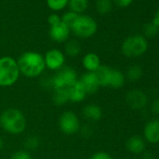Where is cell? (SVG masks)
Instances as JSON below:
<instances>
[{
  "label": "cell",
  "instance_id": "obj_1",
  "mask_svg": "<svg viewBox=\"0 0 159 159\" xmlns=\"http://www.w3.org/2000/svg\"><path fill=\"white\" fill-rule=\"evenodd\" d=\"M20 73L26 78H38L43 74L46 66L44 56L34 51L25 52L17 60Z\"/></svg>",
  "mask_w": 159,
  "mask_h": 159
},
{
  "label": "cell",
  "instance_id": "obj_2",
  "mask_svg": "<svg viewBox=\"0 0 159 159\" xmlns=\"http://www.w3.org/2000/svg\"><path fill=\"white\" fill-rule=\"evenodd\" d=\"M0 126L11 135H20L26 128V119L22 111L9 108L0 114Z\"/></svg>",
  "mask_w": 159,
  "mask_h": 159
},
{
  "label": "cell",
  "instance_id": "obj_3",
  "mask_svg": "<svg viewBox=\"0 0 159 159\" xmlns=\"http://www.w3.org/2000/svg\"><path fill=\"white\" fill-rule=\"evenodd\" d=\"M20 70L15 60L11 56L0 57V87H11L20 78Z\"/></svg>",
  "mask_w": 159,
  "mask_h": 159
},
{
  "label": "cell",
  "instance_id": "obj_4",
  "mask_svg": "<svg viewBox=\"0 0 159 159\" xmlns=\"http://www.w3.org/2000/svg\"><path fill=\"white\" fill-rule=\"evenodd\" d=\"M70 31L80 39H88L93 37L98 31L97 21L89 16L80 14L70 26Z\"/></svg>",
  "mask_w": 159,
  "mask_h": 159
},
{
  "label": "cell",
  "instance_id": "obj_5",
  "mask_svg": "<svg viewBox=\"0 0 159 159\" xmlns=\"http://www.w3.org/2000/svg\"><path fill=\"white\" fill-rule=\"evenodd\" d=\"M148 49L147 39L141 35H133L127 37L122 43L121 51L123 54L129 58L141 56Z\"/></svg>",
  "mask_w": 159,
  "mask_h": 159
},
{
  "label": "cell",
  "instance_id": "obj_6",
  "mask_svg": "<svg viewBox=\"0 0 159 159\" xmlns=\"http://www.w3.org/2000/svg\"><path fill=\"white\" fill-rule=\"evenodd\" d=\"M79 80L77 71L71 66H64L52 76V90L68 88Z\"/></svg>",
  "mask_w": 159,
  "mask_h": 159
},
{
  "label": "cell",
  "instance_id": "obj_7",
  "mask_svg": "<svg viewBox=\"0 0 159 159\" xmlns=\"http://www.w3.org/2000/svg\"><path fill=\"white\" fill-rule=\"evenodd\" d=\"M58 126L65 135H74L80 131L81 123L78 115L72 111H64L58 120Z\"/></svg>",
  "mask_w": 159,
  "mask_h": 159
},
{
  "label": "cell",
  "instance_id": "obj_8",
  "mask_svg": "<svg viewBox=\"0 0 159 159\" xmlns=\"http://www.w3.org/2000/svg\"><path fill=\"white\" fill-rule=\"evenodd\" d=\"M43 56L45 66L50 70L57 71L65 66L66 55L59 49H51Z\"/></svg>",
  "mask_w": 159,
  "mask_h": 159
},
{
  "label": "cell",
  "instance_id": "obj_9",
  "mask_svg": "<svg viewBox=\"0 0 159 159\" xmlns=\"http://www.w3.org/2000/svg\"><path fill=\"white\" fill-rule=\"evenodd\" d=\"M70 27L65 25L64 23L60 22L58 25L50 27L49 35L52 40L57 43H63L69 39L70 35Z\"/></svg>",
  "mask_w": 159,
  "mask_h": 159
},
{
  "label": "cell",
  "instance_id": "obj_10",
  "mask_svg": "<svg viewBox=\"0 0 159 159\" xmlns=\"http://www.w3.org/2000/svg\"><path fill=\"white\" fill-rule=\"evenodd\" d=\"M126 104L133 110H140L144 108L148 102L146 95L139 90H131L125 97Z\"/></svg>",
  "mask_w": 159,
  "mask_h": 159
},
{
  "label": "cell",
  "instance_id": "obj_11",
  "mask_svg": "<svg viewBox=\"0 0 159 159\" xmlns=\"http://www.w3.org/2000/svg\"><path fill=\"white\" fill-rule=\"evenodd\" d=\"M79 81L84 85L87 95L96 94L100 88V85L98 84V81L95 72H85L84 74L81 76V78L79 79Z\"/></svg>",
  "mask_w": 159,
  "mask_h": 159
},
{
  "label": "cell",
  "instance_id": "obj_12",
  "mask_svg": "<svg viewBox=\"0 0 159 159\" xmlns=\"http://www.w3.org/2000/svg\"><path fill=\"white\" fill-rule=\"evenodd\" d=\"M67 91H68V96H69V101L74 102V103L83 102L87 96V93L84 85L79 80L67 88Z\"/></svg>",
  "mask_w": 159,
  "mask_h": 159
},
{
  "label": "cell",
  "instance_id": "obj_13",
  "mask_svg": "<svg viewBox=\"0 0 159 159\" xmlns=\"http://www.w3.org/2000/svg\"><path fill=\"white\" fill-rule=\"evenodd\" d=\"M144 137L150 143L159 142V120H152L148 122L144 127Z\"/></svg>",
  "mask_w": 159,
  "mask_h": 159
},
{
  "label": "cell",
  "instance_id": "obj_14",
  "mask_svg": "<svg viewBox=\"0 0 159 159\" xmlns=\"http://www.w3.org/2000/svg\"><path fill=\"white\" fill-rule=\"evenodd\" d=\"M125 146H126V149L130 152H132L134 154H139L144 152L146 145H145L144 139L141 137L135 135V136L130 137L126 140Z\"/></svg>",
  "mask_w": 159,
  "mask_h": 159
},
{
  "label": "cell",
  "instance_id": "obj_15",
  "mask_svg": "<svg viewBox=\"0 0 159 159\" xmlns=\"http://www.w3.org/2000/svg\"><path fill=\"white\" fill-rule=\"evenodd\" d=\"M83 66L86 72H96L101 66L100 58L95 52H88L83 58Z\"/></svg>",
  "mask_w": 159,
  "mask_h": 159
},
{
  "label": "cell",
  "instance_id": "obj_16",
  "mask_svg": "<svg viewBox=\"0 0 159 159\" xmlns=\"http://www.w3.org/2000/svg\"><path fill=\"white\" fill-rule=\"evenodd\" d=\"M102 109L97 104H88L83 109L84 117L90 122H98L102 118Z\"/></svg>",
  "mask_w": 159,
  "mask_h": 159
},
{
  "label": "cell",
  "instance_id": "obj_17",
  "mask_svg": "<svg viewBox=\"0 0 159 159\" xmlns=\"http://www.w3.org/2000/svg\"><path fill=\"white\" fill-rule=\"evenodd\" d=\"M111 70H112L111 67H110L108 66L101 65L98 67V69L95 72L100 87H109Z\"/></svg>",
  "mask_w": 159,
  "mask_h": 159
},
{
  "label": "cell",
  "instance_id": "obj_18",
  "mask_svg": "<svg viewBox=\"0 0 159 159\" xmlns=\"http://www.w3.org/2000/svg\"><path fill=\"white\" fill-rule=\"evenodd\" d=\"M52 99L54 105L56 106H63L69 102V96L67 88H62V89H55L52 90Z\"/></svg>",
  "mask_w": 159,
  "mask_h": 159
},
{
  "label": "cell",
  "instance_id": "obj_19",
  "mask_svg": "<svg viewBox=\"0 0 159 159\" xmlns=\"http://www.w3.org/2000/svg\"><path fill=\"white\" fill-rule=\"evenodd\" d=\"M125 77L124 73L118 69L112 68L109 87H111L113 89H119L125 85Z\"/></svg>",
  "mask_w": 159,
  "mask_h": 159
},
{
  "label": "cell",
  "instance_id": "obj_20",
  "mask_svg": "<svg viewBox=\"0 0 159 159\" xmlns=\"http://www.w3.org/2000/svg\"><path fill=\"white\" fill-rule=\"evenodd\" d=\"M82 52V46L76 39H68L65 42V53L69 57H76Z\"/></svg>",
  "mask_w": 159,
  "mask_h": 159
},
{
  "label": "cell",
  "instance_id": "obj_21",
  "mask_svg": "<svg viewBox=\"0 0 159 159\" xmlns=\"http://www.w3.org/2000/svg\"><path fill=\"white\" fill-rule=\"evenodd\" d=\"M88 4L89 0H68L67 6L69 7L70 11L80 15L87 10Z\"/></svg>",
  "mask_w": 159,
  "mask_h": 159
},
{
  "label": "cell",
  "instance_id": "obj_22",
  "mask_svg": "<svg viewBox=\"0 0 159 159\" xmlns=\"http://www.w3.org/2000/svg\"><path fill=\"white\" fill-rule=\"evenodd\" d=\"M113 7L112 0H97L96 9L99 14L105 15L111 11Z\"/></svg>",
  "mask_w": 159,
  "mask_h": 159
},
{
  "label": "cell",
  "instance_id": "obj_23",
  "mask_svg": "<svg viewBox=\"0 0 159 159\" xmlns=\"http://www.w3.org/2000/svg\"><path fill=\"white\" fill-rule=\"evenodd\" d=\"M142 76V68L138 65H133L128 67L126 72V77L129 81L136 82L141 78Z\"/></svg>",
  "mask_w": 159,
  "mask_h": 159
},
{
  "label": "cell",
  "instance_id": "obj_24",
  "mask_svg": "<svg viewBox=\"0 0 159 159\" xmlns=\"http://www.w3.org/2000/svg\"><path fill=\"white\" fill-rule=\"evenodd\" d=\"M159 32V27L156 26L152 22L147 23L143 25V37L145 39H152L157 36Z\"/></svg>",
  "mask_w": 159,
  "mask_h": 159
},
{
  "label": "cell",
  "instance_id": "obj_25",
  "mask_svg": "<svg viewBox=\"0 0 159 159\" xmlns=\"http://www.w3.org/2000/svg\"><path fill=\"white\" fill-rule=\"evenodd\" d=\"M46 3L50 10L53 11H59L67 6L68 0H46Z\"/></svg>",
  "mask_w": 159,
  "mask_h": 159
},
{
  "label": "cell",
  "instance_id": "obj_26",
  "mask_svg": "<svg viewBox=\"0 0 159 159\" xmlns=\"http://www.w3.org/2000/svg\"><path fill=\"white\" fill-rule=\"evenodd\" d=\"M25 146L26 151H28V152L29 151H35L39 146V137H37L35 135L29 136L25 140Z\"/></svg>",
  "mask_w": 159,
  "mask_h": 159
},
{
  "label": "cell",
  "instance_id": "obj_27",
  "mask_svg": "<svg viewBox=\"0 0 159 159\" xmlns=\"http://www.w3.org/2000/svg\"><path fill=\"white\" fill-rule=\"evenodd\" d=\"M78 16H79V14H77V13L69 11L65 12L61 16V22L70 27L72 25V24L76 21V19L78 18Z\"/></svg>",
  "mask_w": 159,
  "mask_h": 159
},
{
  "label": "cell",
  "instance_id": "obj_28",
  "mask_svg": "<svg viewBox=\"0 0 159 159\" xmlns=\"http://www.w3.org/2000/svg\"><path fill=\"white\" fill-rule=\"evenodd\" d=\"M10 159H33L30 152L26 150H18L14 152Z\"/></svg>",
  "mask_w": 159,
  "mask_h": 159
},
{
  "label": "cell",
  "instance_id": "obj_29",
  "mask_svg": "<svg viewBox=\"0 0 159 159\" xmlns=\"http://www.w3.org/2000/svg\"><path fill=\"white\" fill-rule=\"evenodd\" d=\"M90 159H113V158H112V156H111L109 152L100 151V152H95V153L90 157Z\"/></svg>",
  "mask_w": 159,
  "mask_h": 159
},
{
  "label": "cell",
  "instance_id": "obj_30",
  "mask_svg": "<svg viewBox=\"0 0 159 159\" xmlns=\"http://www.w3.org/2000/svg\"><path fill=\"white\" fill-rule=\"evenodd\" d=\"M40 85L44 89L48 90H52V77H45L41 79L40 81Z\"/></svg>",
  "mask_w": 159,
  "mask_h": 159
},
{
  "label": "cell",
  "instance_id": "obj_31",
  "mask_svg": "<svg viewBox=\"0 0 159 159\" xmlns=\"http://www.w3.org/2000/svg\"><path fill=\"white\" fill-rule=\"evenodd\" d=\"M60 22H61V17L56 13H52L48 17V24L50 25V26H54L58 25Z\"/></svg>",
  "mask_w": 159,
  "mask_h": 159
},
{
  "label": "cell",
  "instance_id": "obj_32",
  "mask_svg": "<svg viewBox=\"0 0 159 159\" xmlns=\"http://www.w3.org/2000/svg\"><path fill=\"white\" fill-rule=\"evenodd\" d=\"M133 1L134 0H112V2L120 8H127L133 3Z\"/></svg>",
  "mask_w": 159,
  "mask_h": 159
},
{
  "label": "cell",
  "instance_id": "obj_33",
  "mask_svg": "<svg viewBox=\"0 0 159 159\" xmlns=\"http://www.w3.org/2000/svg\"><path fill=\"white\" fill-rule=\"evenodd\" d=\"M152 111L155 114L159 115V98L155 99L152 105Z\"/></svg>",
  "mask_w": 159,
  "mask_h": 159
},
{
  "label": "cell",
  "instance_id": "obj_34",
  "mask_svg": "<svg viewBox=\"0 0 159 159\" xmlns=\"http://www.w3.org/2000/svg\"><path fill=\"white\" fill-rule=\"evenodd\" d=\"M80 130H82L84 136H91L92 135V132H91V127L88 126V125H84V127H81Z\"/></svg>",
  "mask_w": 159,
  "mask_h": 159
},
{
  "label": "cell",
  "instance_id": "obj_35",
  "mask_svg": "<svg viewBox=\"0 0 159 159\" xmlns=\"http://www.w3.org/2000/svg\"><path fill=\"white\" fill-rule=\"evenodd\" d=\"M156 26H158L159 27V9L156 11V12L154 13V16H153V19H152V21Z\"/></svg>",
  "mask_w": 159,
  "mask_h": 159
},
{
  "label": "cell",
  "instance_id": "obj_36",
  "mask_svg": "<svg viewBox=\"0 0 159 159\" xmlns=\"http://www.w3.org/2000/svg\"><path fill=\"white\" fill-rule=\"evenodd\" d=\"M141 159H155L154 155L152 153V152H146L142 154L141 156Z\"/></svg>",
  "mask_w": 159,
  "mask_h": 159
},
{
  "label": "cell",
  "instance_id": "obj_37",
  "mask_svg": "<svg viewBox=\"0 0 159 159\" xmlns=\"http://www.w3.org/2000/svg\"><path fill=\"white\" fill-rule=\"evenodd\" d=\"M2 147H3V140H2V138L0 137V151L2 150Z\"/></svg>",
  "mask_w": 159,
  "mask_h": 159
},
{
  "label": "cell",
  "instance_id": "obj_38",
  "mask_svg": "<svg viewBox=\"0 0 159 159\" xmlns=\"http://www.w3.org/2000/svg\"><path fill=\"white\" fill-rule=\"evenodd\" d=\"M124 159H128V158H124Z\"/></svg>",
  "mask_w": 159,
  "mask_h": 159
}]
</instances>
